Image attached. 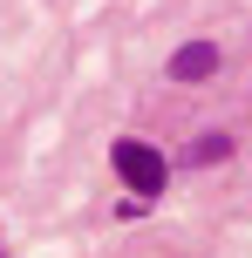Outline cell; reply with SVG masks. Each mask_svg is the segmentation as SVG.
I'll return each instance as SVG.
<instances>
[{"mask_svg":"<svg viewBox=\"0 0 252 258\" xmlns=\"http://www.w3.org/2000/svg\"><path fill=\"white\" fill-rule=\"evenodd\" d=\"M109 163H116V177L130 183L136 197H157L164 183H171V163H164V150H150V143H136V136H123L116 150H109Z\"/></svg>","mask_w":252,"mask_h":258,"instance_id":"cell-1","label":"cell"},{"mask_svg":"<svg viewBox=\"0 0 252 258\" xmlns=\"http://www.w3.org/2000/svg\"><path fill=\"white\" fill-rule=\"evenodd\" d=\"M212 75H218V48L212 41H184L171 54V82H212Z\"/></svg>","mask_w":252,"mask_h":258,"instance_id":"cell-2","label":"cell"},{"mask_svg":"<svg viewBox=\"0 0 252 258\" xmlns=\"http://www.w3.org/2000/svg\"><path fill=\"white\" fill-rule=\"evenodd\" d=\"M191 156H198V163H225V156H232V136H198Z\"/></svg>","mask_w":252,"mask_h":258,"instance_id":"cell-3","label":"cell"}]
</instances>
